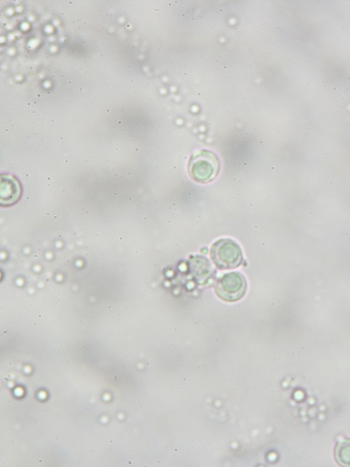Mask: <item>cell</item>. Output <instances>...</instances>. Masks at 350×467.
<instances>
[{"label": "cell", "mask_w": 350, "mask_h": 467, "mask_svg": "<svg viewBox=\"0 0 350 467\" xmlns=\"http://www.w3.org/2000/svg\"><path fill=\"white\" fill-rule=\"evenodd\" d=\"M211 257L216 266L221 269H233L242 261L241 250L234 241L220 239L211 249Z\"/></svg>", "instance_id": "cell-1"}, {"label": "cell", "mask_w": 350, "mask_h": 467, "mask_svg": "<svg viewBox=\"0 0 350 467\" xmlns=\"http://www.w3.org/2000/svg\"><path fill=\"white\" fill-rule=\"evenodd\" d=\"M246 283L244 277L238 272L223 275L217 282L216 292L226 302H236L244 295Z\"/></svg>", "instance_id": "cell-2"}, {"label": "cell", "mask_w": 350, "mask_h": 467, "mask_svg": "<svg viewBox=\"0 0 350 467\" xmlns=\"http://www.w3.org/2000/svg\"><path fill=\"white\" fill-rule=\"evenodd\" d=\"M218 168V161L215 156L202 154L192 161L190 165V172L195 180L206 182L216 175Z\"/></svg>", "instance_id": "cell-3"}, {"label": "cell", "mask_w": 350, "mask_h": 467, "mask_svg": "<svg viewBox=\"0 0 350 467\" xmlns=\"http://www.w3.org/2000/svg\"><path fill=\"white\" fill-rule=\"evenodd\" d=\"M20 188L15 178L4 175L1 182V201L4 204L15 202L19 197Z\"/></svg>", "instance_id": "cell-4"}, {"label": "cell", "mask_w": 350, "mask_h": 467, "mask_svg": "<svg viewBox=\"0 0 350 467\" xmlns=\"http://www.w3.org/2000/svg\"><path fill=\"white\" fill-rule=\"evenodd\" d=\"M337 462L344 466H350V439L341 440L335 449Z\"/></svg>", "instance_id": "cell-5"}, {"label": "cell", "mask_w": 350, "mask_h": 467, "mask_svg": "<svg viewBox=\"0 0 350 467\" xmlns=\"http://www.w3.org/2000/svg\"><path fill=\"white\" fill-rule=\"evenodd\" d=\"M332 89H333L334 90H337V87H336V86H333V87H332Z\"/></svg>", "instance_id": "cell-6"}, {"label": "cell", "mask_w": 350, "mask_h": 467, "mask_svg": "<svg viewBox=\"0 0 350 467\" xmlns=\"http://www.w3.org/2000/svg\"><path fill=\"white\" fill-rule=\"evenodd\" d=\"M321 83H326V81L325 80H321Z\"/></svg>", "instance_id": "cell-7"}, {"label": "cell", "mask_w": 350, "mask_h": 467, "mask_svg": "<svg viewBox=\"0 0 350 467\" xmlns=\"http://www.w3.org/2000/svg\"><path fill=\"white\" fill-rule=\"evenodd\" d=\"M82 43H83V44H85V41H82Z\"/></svg>", "instance_id": "cell-8"}, {"label": "cell", "mask_w": 350, "mask_h": 467, "mask_svg": "<svg viewBox=\"0 0 350 467\" xmlns=\"http://www.w3.org/2000/svg\"><path fill=\"white\" fill-rule=\"evenodd\" d=\"M82 90H83V88H80V91H82Z\"/></svg>", "instance_id": "cell-9"}, {"label": "cell", "mask_w": 350, "mask_h": 467, "mask_svg": "<svg viewBox=\"0 0 350 467\" xmlns=\"http://www.w3.org/2000/svg\"><path fill=\"white\" fill-rule=\"evenodd\" d=\"M347 79H348V80H350V77L349 76V77L347 78Z\"/></svg>", "instance_id": "cell-10"}]
</instances>
